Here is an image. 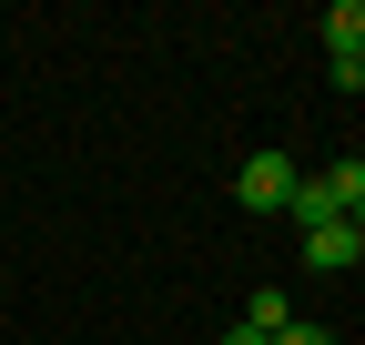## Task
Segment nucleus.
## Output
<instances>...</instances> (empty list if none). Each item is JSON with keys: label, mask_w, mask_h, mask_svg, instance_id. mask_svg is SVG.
Here are the masks:
<instances>
[{"label": "nucleus", "mask_w": 365, "mask_h": 345, "mask_svg": "<svg viewBox=\"0 0 365 345\" xmlns=\"http://www.w3.org/2000/svg\"><path fill=\"white\" fill-rule=\"evenodd\" d=\"M234 203H244V213H284V203H294V153H244Z\"/></svg>", "instance_id": "nucleus-2"}, {"label": "nucleus", "mask_w": 365, "mask_h": 345, "mask_svg": "<svg viewBox=\"0 0 365 345\" xmlns=\"http://www.w3.org/2000/svg\"><path fill=\"white\" fill-rule=\"evenodd\" d=\"M264 345H335V335H325V325H304V315H294V325H274Z\"/></svg>", "instance_id": "nucleus-6"}, {"label": "nucleus", "mask_w": 365, "mask_h": 345, "mask_svg": "<svg viewBox=\"0 0 365 345\" xmlns=\"http://www.w3.org/2000/svg\"><path fill=\"white\" fill-rule=\"evenodd\" d=\"M355 203H365V163H325V172H294V224H355Z\"/></svg>", "instance_id": "nucleus-1"}, {"label": "nucleus", "mask_w": 365, "mask_h": 345, "mask_svg": "<svg viewBox=\"0 0 365 345\" xmlns=\"http://www.w3.org/2000/svg\"><path fill=\"white\" fill-rule=\"evenodd\" d=\"M223 345H264V335H254V325H234V335H223Z\"/></svg>", "instance_id": "nucleus-7"}, {"label": "nucleus", "mask_w": 365, "mask_h": 345, "mask_svg": "<svg viewBox=\"0 0 365 345\" xmlns=\"http://www.w3.org/2000/svg\"><path fill=\"white\" fill-rule=\"evenodd\" d=\"M244 325H254V335H274V325H294V305H284V294H274V284H264V294H254V305H244Z\"/></svg>", "instance_id": "nucleus-5"}, {"label": "nucleus", "mask_w": 365, "mask_h": 345, "mask_svg": "<svg viewBox=\"0 0 365 345\" xmlns=\"http://www.w3.org/2000/svg\"><path fill=\"white\" fill-rule=\"evenodd\" d=\"M304 264H314V274H355V264H365V234H355V224H304Z\"/></svg>", "instance_id": "nucleus-4"}, {"label": "nucleus", "mask_w": 365, "mask_h": 345, "mask_svg": "<svg viewBox=\"0 0 365 345\" xmlns=\"http://www.w3.org/2000/svg\"><path fill=\"white\" fill-rule=\"evenodd\" d=\"M325 71H335V92H355V81H365V11H355V0H335V11H325Z\"/></svg>", "instance_id": "nucleus-3"}]
</instances>
